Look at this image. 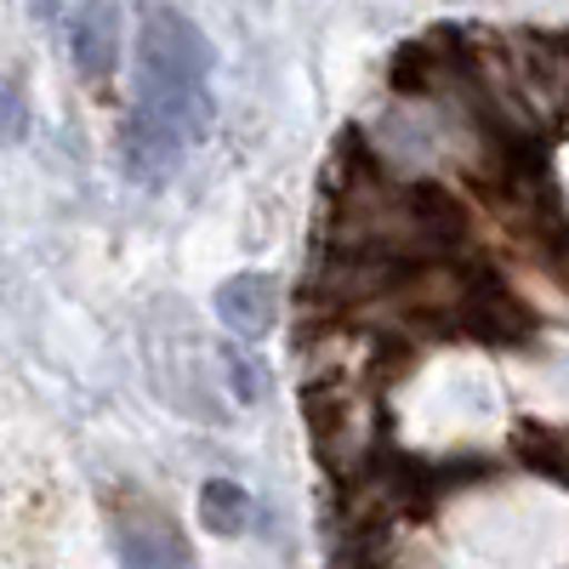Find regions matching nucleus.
<instances>
[{
	"instance_id": "2",
	"label": "nucleus",
	"mask_w": 569,
	"mask_h": 569,
	"mask_svg": "<svg viewBox=\"0 0 569 569\" xmlns=\"http://www.w3.org/2000/svg\"><path fill=\"white\" fill-rule=\"evenodd\" d=\"M114 552H120V569H188L177 518L149 507V496L114 512Z\"/></svg>"
},
{
	"instance_id": "7",
	"label": "nucleus",
	"mask_w": 569,
	"mask_h": 569,
	"mask_svg": "<svg viewBox=\"0 0 569 569\" xmlns=\"http://www.w3.org/2000/svg\"><path fill=\"white\" fill-rule=\"evenodd\" d=\"M0 131L23 137V103H18V86H0Z\"/></svg>"
},
{
	"instance_id": "1",
	"label": "nucleus",
	"mask_w": 569,
	"mask_h": 569,
	"mask_svg": "<svg viewBox=\"0 0 569 569\" xmlns=\"http://www.w3.org/2000/svg\"><path fill=\"white\" fill-rule=\"evenodd\" d=\"M211 69L217 52L206 29L177 7L137 12V126L160 131L166 142L188 149L211 131Z\"/></svg>"
},
{
	"instance_id": "3",
	"label": "nucleus",
	"mask_w": 569,
	"mask_h": 569,
	"mask_svg": "<svg viewBox=\"0 0 569 569\" xmlns=\"http://www.w3.org/2000/svg\"><path fill=\"white\" fill-rule=\"evenodd\" d=\"M211 308H217V319L233 330V337L257 342V337H268V330H273V319H279V279H273L268 268L228 273V279L217 284Z\"/></svg>"
},
{
	"instance_id": "5",
	"label": "nucleus",
	"mask_w": 569,
	"mask_h": 569,
	"mask_svg": "<svg viewBox=\"0 0 569 569\" xmlns=\"http://www.w3.org/2000/svg\"><path fill=\"white\" fill-rule=\"evenodd\" d=\"M200 525L222 541H233L246 525H251V496L246 485H233V479H206L200 485Z\"/></svg>"
},
{
	"instance_id": "4",
	"label": "nucleus",
	"mask_w": 569,
	"mask_h": 569,
	"mask_svg": "<svg viewBox=\"0 0 569 569\" xmlns=\"http://www.w3.org/2000/svg\"><path fill=\"white\" fill-rule=\"evenodd\" d=\"M69 58L86 80H109L120 63V12L114 7H80L69 18Z\"/></svg>"
},
{
	"instance_id": "6",
	"label": "nucleus",
	"mask_w": 569,
	"mask_h": 569,
	"mask_svg": "<svg viewBox=\"0 0 569 569\" xmlns=\"http://www.w3.org/2000/svg\"><path fill=\"white\" fill-rule=\"evenodd\" d=\"M222 365H228V388H233V399H246V405H257L262 393H268V376H262V365L246 353V348H222Z\"/></svg>"
}]
</instances>
